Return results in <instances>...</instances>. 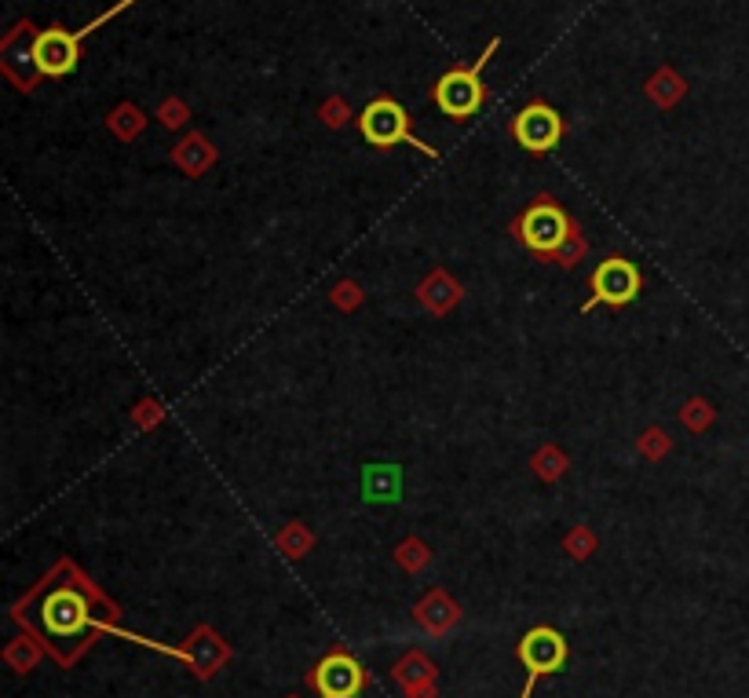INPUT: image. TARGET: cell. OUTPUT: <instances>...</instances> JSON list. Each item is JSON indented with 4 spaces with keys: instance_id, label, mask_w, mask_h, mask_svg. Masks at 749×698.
<instances>
[{
    "instance_id": "6da1fadb",
    "label": "cell",
    "mask_w": 749,
    "mask_h": 698,
    "mask_svg": "<svg viewBox=\"0 0 749 698\" xmlns=\"http://www.w3.org/2000/svg\"><path fill=\"white\" fill-rule=\"evenodd\" d=\"M132 4L136 0H117V8L103 12L84 30H62V26L40 30V34L34 37V48H30V59H34L37 73H45V78H67V73H73V67H78V59H81V40L89 34H95L103 23L117 19L125 8H132Z\"/></svg>"
},
{
    "instance_id": "7a4b0ae2",
    "label": "cell",
    "mask_w": 749,
    "mask_h": 698,
    "mask_svg": "<svg viewBox=\"0 0 749 698\" xmlns=\"http://www.w3.org/2000/svg\"><path fill=\"white\" fill-rule=\"evenodd\" d=\"M498 48H501V37L490 40L487 51L472 62V67H454L435 81L432 95H435L438 110H443L449 121H468V117L479 114V106H483V100H487L483 67H487V59H494Z\"/></svg>"
},
{
    "instance_id": "3957f363",
    "label": "cell",
    "mask_w": 749,
    "mask_h": 698,
    "mask_svg": "<svg viewBox=\"0 0 749 698\" xmlns=\"http://www.w3.org/2000/svg\"><path fill=\"white\" fill-rule=\"evenodd\" d=\"M571 234H574V220L566 217L560 201H552V198H538L516 220V239H519V245H527V249L534 256H541L545 264H552V256L563 249Z\"/></svg>"
},
{
    "instance_id": "277c9868",
    "label": "cell",
    "mask_w": 749,
    "mask_h": 698,
    "mask_svg": "<svg viewBox=\"0 0 749 698\" xmlns=\"http://www.w3.org/2000/svg\"><path fill=\"white\" fill-rule=\"evenodd\" d=\"M359 128H362V139H366L370 147L388 150V147L410 143V147L421 150V154L438 158V150H435V147H428L424 139H417V136H413L410 114H406L395 100H373V103L366 106V110L359 114Z\"/></svg>"
},
{
    "instance_id": "5b68a950",
    "label": "cell",
    "mask_w": 749,
    "mask_h": 698,
    "mask_svg": "<svg viewBox=\"0 0 749 698\" xmlns=\"http://www.w3.org/2000/svg\"><path fill=\"white\" fill-rule=\"evenodd\" d=\"M644 289V275H640L636 264H629L625 256H611L593 271V296L582 304V315H588L593 307L607 304V307H625L633 304Z\"/></svg>"
},
{
    "instance_id": "8992f818",
    "label": "cell",
    "mask_w": 749,
    "mask_h": 698,
    "mask_svg": "<svg viewBox=\"0 0 749 698\" xmlns=\"http://www.w3.org/2000/svg\"><path fill=\"white\" fill-rule=\"evenodd\" d=\"M519 659H523V665H527V684H523V695L519 698H530L541 676L560 673L563 665H566V640H563V632H555L549 626L530 629L527 637L519 640Z\"/></svg>"
},
{
    "instance_id": "52a82bcc",
    "label": "cell",
    "mask_w": 749,
    "mask_h": 698,
    "mask_svg": "<svg viewBox=\"0 0 749 698\" xmlns=\"http://www.w3.org/2000/svg\"><path fill=\"white\" fill-rule=\"evenodd\" d=\"M512 136L523 150L530 154H549V150L563 139V117L552 110L549 103H530L512 117Z\"/></svg>"
},
{
    "instance_id": "ba28073f",
    "label": "cell",
    "mask_w": 749,
    "mask_h": 698,
    "mask_svg": "<svg viewBox=\"0 0 749 698\" xmlns=\"http://www.w3.org/2000/svg\"><path fill=\"white\" fill-rule=\"evenodd\" d=\"M362 684H366V673L348 654H329L315 670V687L323 691V698H355Z\"/></svg>"
},
{
    "instance_id": "9c48e42d",
    "label": "cell",
    "mask_w": 749,
    "mask_h": 698,
    "mask_svg": "<svg viewBox=\"0 0 749 698\" xmlns=\"http://www.w3.org/2000/svg\"><path fill=\"white\" fill-rule=\"evenodd\" d=\"M45 621L51 626V632H81L84 626H92L89 615H84L81 596H73V593L51 596L45 607Z\"/></svg>"
},
{
    "instance_id": "30bf717a",
    "label": "cell",
    "mask_w": 749,
    "mask_h": 698,
    "mask_svg": "<svg viewBox=\"0 0 749 698\" xmlns=\"http://www.w3.org/2000/svg\"><path fill=\"white\" fill-rule=\"evenodd\" d=\"M417 296H421L435 315H446V311L461 300V289H457V282L446 271H435V275L424 278V286L417 289Z\"/></svg>"
},
{
    "instance_id": "8fae6325",
    "label": "cell",
    "mask_w": 749,
    "mask_h": 698,
    "mask_svg": "<svg viewBox=\"0 0 749 698\" xmlns=\"http://www.w3.org/2000/svg\"><path fill=\"white\" fill-rule=\"evenodd\" d=\"M173 158H176V165H184V168H187V176H198V172L212 161V150H209V143H206L201 136H190L187 143L179 147Z\"/></svg>"
},
{
    "instance_id": "7c38bea8",
    "label": "cell",
    "mask_w": 749,
    "mask_h": 698,
    "mask_svg": "<svg viewBox=\"0 0 749 698\" xmlns=\"http://www.w3.org/2000/svg\"><path fill=\"white\" fill-rule=\"evenodd\" d=\"M366 493H370V501H381L377 493H384V501H395V493H399V472H395L391 465L388 468L370 465L366 468Z\"/></svg>"
},
{
    "instance_id": "4fadbf2b",
    "label": "cell",
    "mask_w": 749,
    "mask_h": 698,
    "mask_svg": "<svg viewBox=\"0 0 749 698\" xmlns=\"http://www.w3.org/2000/svg\"><path fill=\"white\" fill-rule=\"evenodd\" d=\"M651 95L662 103V106H669V103H677L680 95H683V81L677 78V73H669V70H662L655 81H651Z\"/></svg>"
},
{
    "instance_id": "5bb4252c",
    "label": "cell",
    "mask_w": 749,
    "mask_h": 698,
    "mask_svg": "<svg viewBox=\"0 0 749 698\" xmlns=\"http://www.w3.org/2000/svg\"><path fill=\"white\" fill-rule=\"evenodd\" d=\"M534 465H538V476L541 479H560L563 476V468H566V457L560 454V450L555 446H545L541 454H538V461H534Z\"/></svg>"
},
{
    "instance_id": "9a60e30c",
    "label": "cell",
    "mask_w": 749,
    "mask_h": 698,
    "mask_svg": "<svg viewBox=\"0 0 749 698\" xmlns=\"http://www.w3.org/2000/svg\"><path fill=\"white\" fill-rule=\"evenodd\" d=\"M585 249H588V245H585V239H582V231L574 228V234H571V239H566L563 249L552 256V264H560V267H574V264L585 256Z\"/></svg>"
},
{
    "instance_id": "2e32d148",
    "label": "cell",
    "mask_w": 749,
    "mask_h": 698,
    "mask_svg": "<svg viewBox=\"0 0 749 698\" xmlns=\"http://www.w3.org/2000/svg\"><path fill=\"white\" fill-rule=\"evenodd\" d=\"M139 125H143V117H136L132 106H121L117 114H110V128L117 136H136Z\"/></svg>"
},
{
    "instance_id": "e0dca14e",
    "label": "cell",
    "mask_w": 749,
    "mask_h": 698,
    "mask_svg": "<svg viewBox=\"0 0 749 698\" xmlns=\"http://www.w3.org/2000/svg\"><path fill=\"white\" fill-rule=\"evenodd\" d=\"M683 421H688L691 432H699V428L710 424V406H705V403H688V406H683Z\"/></svg>"
},
{
    "instance_id": "ac0fdd59",
    "label": "cell",
    "mask_w": 749,
    "mask_h": 698,
    "mask_svg": "<svg viewBox=\"0 0 749 698\" xmlns=\"http://www.w3.org/2000/svg\"><path fill=\"white\" fill-rule=\"evenodd\" d=\"M666 435H662V432H647L644 439H640V450H644V454H651V457H662V454H666Z\"/></svg>"
},
{
    "instance_id": "d6986e66",
    "label": "cell",
    "mask_w": 749,
    "mask_h": 698,
    "mask_svg": "<svg viewBox=\"0 0 749 698\" xmlns=\"http://www.w3.org/2000/svg\"><path fill=\"white\" fill-rule=\"evenodd\" d=\"M187 121V117H184V106H173V103H168L165 106V125H184Z\"/></svg>"
}]
</instances>
